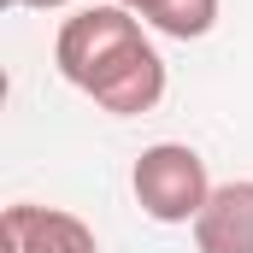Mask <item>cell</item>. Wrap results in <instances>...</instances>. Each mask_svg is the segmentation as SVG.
<instances>
[{"label": "cell", "instance_id": "cell-1", "mask_svg": "<svg viewBox=\"0 0 253 253\" xmlns=\"http://www.w3.org/2000/svg\"><path fill=\"white\" fill-rule=\"evenodd\" d=\"M53 65L112 118H141L165 100V59L141 36V18L118 0L77 6L53 36Z\"/></svg>", "mask_w": 253, "mask_h": 253}, {"label": "cell", "instance_id": "cell-2", "mask_svg": "<svg viewBox=\"0 0 253 253\" xmlns=\"http://www.w3.org/2000/svg\"><path fill=\"white\" fill-rule=\"evenodd\" d=\"M129 189H135V206L153 224H194L218 183L206 177V159L189 141H153V147H141V159L129 171Z\"/></svg>", "mask_w": 253, "mask_h": 253}, {"label": "cell", "instance_id": "cell-3", "mask_svg": "<svg viewBox=\"0 0 253 253\" xmlns=\"http://www.w3.org/2000/svg\"><path fill=\"white\" fill-rule=\"evenodd\" d=\"M0 242L6 253H100V236L77 218V212H59V206H6L0 218Z\"/></svg>", "mask_w": 253, "mask_h": 253}, {"label": "cell", "instance_id": "cell-4", "mask_svg": "<svg viewBox=\"0 0 253 253\" xmlns=\"http://www.w3.org/2000/svg\"><path fill=\"white\" fill-rule=\"evenodd\" d=\"M194 248L200 253H253V177L212 189V200L194 218Z\"/></svg>", "mask_w": 253, "mask_h": 253}, {"label": "cell", "instance_id": "cell-5", "mask_svg": "<svg viewBox=\"0 0 253 253\" xmlns=\"http://www.w3.org/2000/svg\"><path fill=\"white\" fill-rule=\"evenodd\" d=\"M141 24H153L159 36L171 42H200L212 24H218V0H153L141 12Z\"/></svg>", "mask_w": 253, "mask_h": 253}, {"label": "cell", "instance_id": "cell-6", "mask_svg": "<svg viewBox=\"0 0 253 253\" xmlns=\"http://www.w3.org/2000/svg\"><path fill=\"white\" fill-rule=\"evenodd\" d=\"M6 6H36V12H53V6H71V0H6Z\"/></svg>", "mask_w": 253, "mask_h": 253}, {"label": "cell", "instance_id": "cell-7", "mask_svg": "<svg viewBox=\"0 0 253 253\" xmlns=\"http://www.w3.org/2000/svg\"><path fill=\"white\" fill-rule=\"evenodd\" d=\"M118 6H129V12H135V18H141V12H147V6H153V0H118Z\"/></svg>", "mask_w": 253, "mask_h": 253}]
</instances>
